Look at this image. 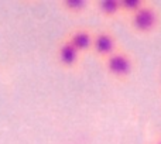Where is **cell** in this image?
<instances>
[{"instance_id": "1", "label": "cell", "mask_w": 161, "mask_h": 144, "mask_svg": "<svg viewBox=\"0 0 161 144\" xmlns=\"http://www.w3.org/2000/svg\"><path fill=\"white\" fill-rule=\"evenodd\" d=\"M103 67V71L106 72L109 78L120 83L129 82L133 76L136 69V58L134 55L126 48H119L114 54H112L109 58H106L103 62H100Z\"/></svg>"}, {"instance_id": "2", "label": "cell", "mask_w": 161, "mask_h": 144, "mask_svg": "<svg viewBox=\"0 0 161 144\" xmlns=\"http://www.w3.org/2000/svg\"><path fill=\"white\" fill-rule=\"evenodd\" d=\"M127 27L131 33L140 37H148L156 34L161 27V13L154 3L148 2L147 6L136 14L126 19Z\"/></svg>"}, {"instance_id": "3", "label": "cell", "mask_w": 161, "mask_h": 144, "mask_svg": "<svg viewBox=\"0 0 161 144\" xmlns=\"http://www.w3.org/2000/svg\"><path fill=\"white\" fill-rule=\"evenodd\" d=\"M55 62L61 69L67 71V72H76L79 71L80 65H82V59L83 55L68 41L65 37L57 41L55 45Z\"/></svg>"}, {"instance_id": "4", "label": "cell", "mask_w": 161, "mask_h": 144, "mask_svg": "<svg viewBox=\"0 0 161 144\" xmlns=\"http://www.w3.org/2000/svg\"><path fill=\"white\" fill-rule=\"evenodd\" d=\"M119 48H122L117 36L109 28H100L95 31L93 45H92V55L99 62H103L106 58L114 54Z\"/></svg>"}, {"instance_id": "5", "label": "cell", "mask_w": 161, "mask_h": 144, "mask_svg": "<svg viewBox=\"0 0 161 144\" xmlns=\"http://www.w3.org/2000/svg\"><path fill=\"white\" fill-rule=\"evenodd\" d=\"M95 31H96L95 28H91L88 25H76V27L69 28L64 37L82 55H88V54L92 53Z\"/></svg>"}, {"instance_id": "6", "label": "cell", "mask_w": 161, "mask_h": 144, "mask_svg": "<svg viewBox=\"0 0 161 144\" xmlns=\"http://www.w3.org/2000/svg\"><path fill=\"white\" fill-rule=\"evenodd\" d=\"M57 6L64 14L71 17H82L93 10L92 0H59Z\"/></svg>"}, {"instance_id": "7", "label": "cell", "mask_w": 161, "mask_h": 144, "mask_svg": "<svg viewBox=\"0 0 161 144\" xmlns=\"http://www.w3.org/2000/svg\"><path fill=\"white\" fill-rule=\"evenodd\" d=\"M93 10L100 19L106 21H113L122 17L120 11V0H95Z\"/></svg>"}, {"instance_id": "8", "label": "cell", "mask_w": 161, "mask_h": 144, "mask_svg": "<svg viewBox=\"0 0 161 144\" xmlns=\"http://www.w3.org/2000/svg\"><path fill=\"white\" fill-rule=\"evenodd\" d=\"M150 0H120V11L123 19H129L130 16L140 11L144 6L148 4Z\"/></svg>"}, {"instance_id": "9", "label": "cell", "mask_w": 161, "mask_h": 144, "mask_svg": "<svg viewBox=\"0 0 161 144\" xmlns=\"http://www.w3.org/2000/svg\"><path fill=\"white\" fill-rule=\"evenodd\" d=\"M151 144H161V133L157 134V136L154 137L153 141H151Z\"/></svg>"}, {"instance_id": "10", "label": "cell", "mask_w": 161, "mask_h": 144, "mask_svg": "<svg viewBox=\"0 0 161 144\" xmlns=\"http://www.w3.org/2000/svg\"><path fill=\"white\" fill-rule=\"evenodd\" d=\"M158 79H160V88H161V69H160V78Z\"/></svg>"}]
</instances>
